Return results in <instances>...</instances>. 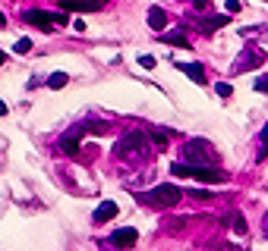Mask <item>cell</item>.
I'll use <instances>...</instances> for the list:
<instances>
[{
  "instance_id": "obj_7",
  "label": "cell",
  "mask_w": 268,
  "mask_h": 251,
  "mask_svg": "<svg viewBox=\"0 0 268 251\" xmlns=\"http://www.w3.org/2000/svg\"><path fill=\"white\" fill-rule=\"evenodd\" d=\"M82 132H85V126H76L73 132H66V135L60 138V151L69 154V157H73V154H79V138H82Z\"/></svg>"
},
{
  "instance_id": "obj_11",
  "label": "cell",
  "mask_w": 268,
  "mask_h": 251,
  "mask_svg": "<svg viewBox=\"0 0 268 251\" xmlns=\"http://www.w3.org/2000/svg\"><path fill=\"white\" fill-rule=\"evenodd\" d=\"M148 26H151V32H164L167 29V13H164V10H161V7H151L148 10Z\"/></svg>"
},
{
  "instance_id": "obj_12",
  "label": "cell",
  "mask_w": 268,
  "mask_h": 251,
  "mask_svg": "<svg viewBox=\"0 0 268 251\" xmlns=\"http://www.w3.org/2000/svg\"><path fill=\"white\" fill-rule=\"evenodd\" d=\"M177 69H180V73H186L193 82H199V85L205 82V66L202 63H177Z\"/></svg>"
},
{
  "instance_id": "obj_5",
  "label": "cell",
  "mask_w": 268,
  "mask_h": 251,
  "mask_svg": "<svg viewBox=\"0 0 268 251\" xmlns=\"http://www.w3.org/2000/svg\"><path fill=\"white\" fill-rule=\"evenodd\" d=\"M136 151H145V132H130V135H123V138L117 141V148H114L117 157H133Z\"/></svg>"
},
{
  "instance_id": "obj_22",
  "label": "cell",
  "mask_w": 268,
  "mask_h": 251,
  "mask_svg": "<svg viewBox=\"0 0 268 251\" xmlns=\"http://www.w3.org/2000/svg\"><path fill=\"white\" fill-rule=\"evenodd\" d=\"M139 66H145V69H151V66H155V57H148V54H142V57H139Z\"/></svg>"
},
{
  "instance_id": "obj_6",
  "label": "cell",
  "mask_w": 268,
  "mask_h": 251,
  "mask_svg": "<svg viewBox=\"0 0 268 251\" xmlns=\"http://www.w3.org/2000/svg\"><path fill=\"white\" fill-rule=\"evenodd\" d=\"M104 0H60V7L66 13H92V10H101Z\"/></svg>"
},
{
  "instance_id": "obj_28",
  "label": "cell",
  "mask_w": 268,
  "mask_h": 251,
  "mask_svg": "<svg viewBox=\"0 0 268 251\" xmlns=\"http://www.w3.org/2000/svg\"><path fill=\"white\" fill-rule=\"evenodd\" d=\"M0 63H4V54H0Z\"/></svg>"
},
{
  "instance_id": "obj_15",
  "label": "cell",
  "mask_w": 268,
  "mask_h": 251,
  "mask_svg": "<svg viewBox=\"0 0 268 251\" xmlns=\"http://www.w3.org/2000/svg\"><path fill=\"white\" fill-rule=\"evenodd\" d=\"M151 141H155L158 151H164L167 148V132H164V129H151Z\"/></svg>"
},
{
  "instance_id": "obj_27",
  "label": "cell",
  "mask_w": 268,
  "mask_h": 251,
  "mask_svg": "<svg viewBox=\"0 0 268 251\" xmlns=\"http://www.w3.org/2000/svg\"><path fill=\"white\" fill-rule=\"evenodd\" d=\"M265 238H268V213H265Z\"/></svg>"
},
{
  "instance_id": "obj_4",
  "label": "cell",
  "mask_w": 268,
  "mask_h": 251,
  "mask_svg": "<svg viewBox=\"0 0 268 251\" xmlns=\"http://www.w3.org/2000/svg\"><path fill=\"white\" fill-rule=\"evenodd\" d=\"M22 19H26L29 26L41 29V32H51L54 26H66V16L63 13H44V10H29Z\"/></svg>"
},
{
  "instance_id": "obj_14",
  "label": "cell",
  "mask_w": 268,
  "mask_h": 251,
  "mask_svg": "<svg viewBox=\"0 0 268 251\" xmlns=\"http://www.w3.org/2000/svg\"><path fill=\"white\" fill-rule=\"evenodd\" d=\"M161 38H164L167 44H177V47H183V51H190V41H186V35L183 32H161Z\"/></svg>"
},
{
  "instance_id": "obj_24",
  "label": "cell",
  "mask_w": 268,
  "mask_h": 251,
  "mask_svg": "<svg viewBox=\"0 0 268 251\" xmlns=\"http://www.w3.org/2000/svg\"><path fill=\"white\" fill-rule=\"evenodd\" d=\"M208 4H212V0H193V7H196V10H208Z\"/></svg>"
},
{
  "instance_id": "obj_3",
  "label": "cell",
  "mask_w": 268,
  "mask_h": 251,
  "mask_svg": "<svg viewBox=\"0 0 268 251\" xmlns=\"http://www.w3.org/2000/svg\"><path fill=\"white\" fill-rule=\"evenodd\" d=\"M180 157L186 163H199V166H215L218 163V151L208 141H186V148L180 151Z\"/></svg>"
},
{
  "instance_id": "obj_20",
  "label": "cell",
  "mask_w": 268,
  "mask_h": 251,
  "mask_svg": "<svg viewBox=\"0 0 268 251\" xmlns=\"http://www.w3.org/2000/svg\"><path fill=\"white\" fill-rule=\"evenodd\" d=\"M234 232H237V235L246 232V220H243V217H234Z\"/></svg>"
},
{
  "instance_id": "obj_2",
  "label": "cell",
  "mask_w": 268,
  "mask_h": 251,
  "mask_svg": "<svg viewBox=\"0 0 268 251\" xmlns=\"http://www.w3.org/2000/svg\"><path fill=\"white\" fill-rule=\"evenodd\" d=\"M180 198H183V192H180L177 185H170V182L155 185L151 192L139 195V201H142V204H148V207H173V204H180Z\"/></svg>"
},
{
  "instance_id": "obj_13",
  "label": "cell",
  "mask_w": 268,
  "mask_h": 251,
  "mask_svg": "<svg viewBox=\"0 0 268 251\" xmlns=\"http://www.w3.org/2000/svg\"><path fill=\"white\" fill-rule=\"evenodd\" d=\"M224 26H230V13H224V16H212V19H205V22H202L199 29H202L205 35H212L215 29H224Z\"/></svg>"
},
{
  "instance_id": "obj_1",
  "label": "cell",
  "mask_w": 268,
  "mask_h": 251,
  "mask_svg": "<svg viewBox=\"0 0 268 251\" xmlns=\"http://www.w3.org/2000/svg\"><path fill=\"white\" fill-rule=\"evenodd\" d=\"M170 176L180 179H196V182H224V173L215 170V166H199V163H170Z\"/></svg>"
},
{
  "instance_id": "obj_21",
  "label": "cell",
  "mask_w": 268,
  "mask_h": 251,
  "mask_svg": "<svg viewBox=\"0 0 268 251\" xmlns=\"http://www.w3.org/2000/svg\"><path fill=\"white\" fill-rule=\"evenodd\" d=\"M240 7H243V4H240V0H227V4H224V10H227V13H230V16H234V13H240Z\"/></svg>"
},
{
  "instance_id": "obj_9",
  "label": "cell",
  "mask_w": 268,
  "mask_h": 251,
  "mask_svg": "<svg viewBox=\"0 0 268 251\" xmlns=\"http://www.w3.org/2000/svg\"><path fill=\"white\" fill-rule=\"evenodd\" d=\"M262 60H265V54H262V51H252V54H243V57L237 60V66H234V73H243V69H255V66H262Z\"/></svg>"
},
{
  "instance_id": "obj_8",
  "label": "cell",
  "mask_w": 268,
  "mask_h": 251,
  "mask_svg": "<svg viewBox=\"0 0 268 251\" xmlns=\"http://www.w3.org/2000/svg\"><path fill=\"white\" fill-rule=\"evenodd\" d=\"M136 242H139V232L133 226H123V229H117L111 235V245H117V248H133Z\"/></svg>"
},
{
  "instance_id": "obj_19",
  "label": "cell",
  "mask_w": 268,
  "mask_h": 251,
  "mask_svg": "<svg viewBox=\"0 0 268 251\" xmlns=\"http://www.w3.org/2000/svg\"><path fill=\"white\" fill-rule=\"evenodd\" d=\"M268 157V126L262 129V151H259V160H265Z\"/></svg>"
},
{
  "instance_id": "obj_25",
  "label": "cell",
  "mask_w": 268,
  "mask_h": 251,
  "mask_svg": "<svg viewBox=\"0 0 268 251\" xmlns=\"http://www.w3.org/2000/svg\"><path fill=\"white\" fill-rule=\"evenodd\" d=\"M0 29H7V16L4 13H0Z\"/></svg>"
},
{
  "instance_id": "obj_23",
  "label": "cell",
  "mask_w": 268,
  "mask_h": 251,
  "mask_svg": "<svg viewBox=\"0 0 268 251\" xmlns=\"http://www.w3.org/2000/svg\"><path fill=\"white\" fill-rule=\"evenodd\" d=\"M255 91H268V79H255Z\"/></svg>"
},
{
  "instance_id": "obj_10",
  "label": "cell",
  "mask_w": 268,
  "mask_h": 251,
  "mask_svg": "<svg viewBox=\"0 0 268 251\" xmlns=\"http://www.w3.org/2000/svg\"><path fill=\"white\" fill-rule=\"evenodd\" d=\"M117 201H101V204H98V210H95V223L101 226V223H108V220H114V217H117Z\"/></svg>"
},
{
  "instance_id": "obj_18",
  "label": "cell",
  "mask_w": 268,
  "mask_h": 251,
  "mask_svg": "<svg viewBox=\"0 0 268 251\" xmlns=\"http://www.w3.org/2000/svg\"><path fill=\"white\" fill-rule=\"evenodd\" d=\"M13 51H16V54H29V51H32V41H29V38H19V41L13 44Z\"/></svg>"
},
{
  "instance_id": "obj_16",
  "label": "cell",
  "mask_w": 268,
  "mask_h": 251,
  "mask_svg": "<svg viewBox=\"0 0 268 251\" xmlns=\"http://www.w3.org/2000/svg\"><path fill=\"white\" fill-rule=\"evenodd\" d=\"M66 82H69V76H66V73H54V76L48 79V88H54V91H60V88L66 85Z\"/></svg>"
},
{
  "instance_id": "obj_26",
  "label": "cell",
  "mask_w": 268,
  "mask_h": 251,
  "mask_svg": "<svg viewBox=\"0 0 268 251\" xmlns=\"http://www.w3.org/2000/svg\"><path fill=\"white\" fill-rule=\"evenodd\" d=\"M4 113H7V104H4V101H0V116H4Z\"/></svg>"
},
{
  "instance_id": "obj_17",
  "label": "cell",
  "mask_w": 268,
  "mask_h": 251,
  "mask_svg": "<svg viewBox=\"0 0 268 251\" xmlns=\"http://www.w3.org/2000/svg\"><path fill=\"white\" fill-rule=\"evenodd\" d=\"M215 94H218V98H230V94H234V88H230L227 82H218V85H215Z\"/></svg>"
}]
</instances>
